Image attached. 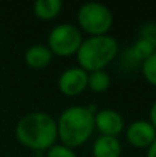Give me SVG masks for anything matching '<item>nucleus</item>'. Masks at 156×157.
<instances>
[{"label":"nucleus","mask_w":156,"mask_h":157,"mask_svg":"<svg viewBox=\"0 0 156 157\" xmlns=\"http://www.w3.org/2000/svg\"><path fill=\"white\" fill-rule=\"evenodd\" d=\"M118 51V41L112 36H90L88 39L83 40L82 46L76 52V59L79 68L87 73L105 71V68L116 58Z\"/></svg>","instance_id":"3"},{"label":"nucleus","mask_w":156,"mask_h":157,"mask_svg":"<svg viewBox=\"0 0 156 157\" xmlns=\"http://www.w3.org/2000/svg\"><path fill=\"white\" fill-rule=\"evenodd\" d=\"M83 43L82 30L72 24H60L51 29L47 39L50 51L57 57L76 55L77 50Z\"/></svg>","instance_id":"5"},{"label":"nucleus","mask_w":156,"mask_h":157,"mask_svg":"<svg viewBox=\"0 0 156 157\" xmlns=\"http://www.w3.org/2000/svg\"><path fill=\"white\" fill-rule=\"evenodd\" d=\"M111 86V77L105 71H96L88 73L87 88H90L93 92L101 94L105 92Z\"/></svg>","instance_id":"12"},{"label":"nucleus","mask_w":156,"mask_h":157,"mask_svg":"<svg viewBox=\"0 0 156 157\" xmlns=\"http://www.w3.org/2000/svg\"><path fill=\"white\" fill-rule=\"evenodd\" d=\"M155 51H156L155 47L152 46V44H149L148 41L142 40V39H138V40L135 41V44L133 46V48L130 50L133 58H134L137 62H141V63L145 59H148Z\"/></svg>","instance_id":"13"},{"label":"nucleus","mask_w":156,"mask_h":157,"mask_svg":"<svg viewBox=\"0 0 156 157\" xmlns=\"http://www.w3.org/2000/svg\"><path fill=\"white\" fill-rule=\"evenodd\" d=\"M141 71L149 84L156 87V51L141 63Z\"/></svg>","instance_id":"14"},{"label":"nucleus","mask_w":156,"mask_h":157,"mask_svg":"<svg viewBox=\"0 0 156 157\" xmlns=\"http://www.w3.org/2000/svg\"><path fill=\"white\" fill-rule=\"evenodd\" d=\"M146 157H156V139L152 142V145L148 147V152H146Z\"/></svg>","instance_id":"18"},{"label":"nucleus","mask_w":156,"mask_h":157,"mask_svg":"<svg viewBox=\"0 0 156 157\" xmlns=\"http://www.w3.org/2000/svg\"><path fill=\"white\" fill-rule=\"evenodd\" d=\"M46 157H77L76 153L73 152V149L65 146L62 144H55L54 146H51L47 150Z\"/></svg>","instance_id":"15"},{"label":"nucleus","mask_w":156,"mask_h":157,"mask_svg":"<svg viewBox=\"0 0 156 157\" xmlns=\"http://www.w3.org/2000/svg\"><path fill=\"white\" fill-rule=\"evenodd\" d=\"M149 123H151L152 127L156 130V101L152 103L151 110H149Z\"/></svg>","instance_id":"17"},{"label":"nucleus","mask_w":156,"mask_h":157,"mask_svg":"<svg viewBox=\"0 0 156 157\" xmlns=\"http://www.w3.org/2000/svg\"><path fill=\"white\" fill-rule=\"evenodd\" d=\"M88 73L82 68H69L61 73L58 78L60 91L66 97H76L87 88Z\"/></svg>","instance_id":"7"},{"label":"nucleus","mask_w":156,"mask_h":157,"mask_svg":"<svg viewBox=\"0 0 156 157\" xmlns=\"http://www.w3.org/2000/svg\"><path fill=\"white\" fill-rule=\"evenodd\" d=\"M140 39L148 41L149 44L156 48V24L154 22H148L141 28V33H140Z\"/></svg>","instance_id":"16"},{"label":"nucleus","mask_w":156,"mask_h":157,"mask_svg":"<svg viewBox=\"0 0 156 157\" xmlns=\"http://www.w3.org/2000/svg\"><path fill=\"white\" fill-rule=\"evenodd\" d=\"M122 145L115 136L99 135L93 144L94 157H120Z\"/></svg>","instance_id":"10"},{"label":"nucleus","mask_w":156,"mask_h":157,"mask_svg":"<svg viewBox=\"0 0 156 157\" xmlns=\"http://www.w3.org/2000/svg\"><path fill=\"white\" fill-rule=\"evenodd\" d=\"M126 139L137 149H148L156 139V130L146 120H135L126 128Z\"/></svg>","instance_id":"8"},{"label":"nucleus","mask_w":156,"mask_h":157,"mask_svg":"<svg viewBox=\"0 0 156 157\" xmlns=\"http://www.w3.org/2000/svg\"><path fill=\"white\" fill-rule=\"evenodd\" d=\"M15 136L21 145L32 150H49L57 144V121L43 112L28 113L17 123Z\"/></svg>","instance_id":"1"},{"label":"nucleus","mask_w":156,"mask_h":157,"mask_svg":"<svg viewBox=\"0 0 156 157\" xmlns=\"http://www.w3.org/2000/svg\"><path fill=\"white\" fill-rule=\"evenodd\" d=\"M94 127L105 136L118 138L124 130L123 116L113 109H99L94 113Z\"/></svg>","instance_id":"6"},{"label":"nucleus","mask_w":156,"mask_h":157,"mask_svg":"<svg viewBox=\"0 0 156 157\" xmlns=\"http://www.w3.org/2000/svg\"><path fill=\"white\" fill-rule=\"evenodd\" d=\"M61 8H62L61 0H37L33 4V14L39 19L50 21L61 13Z\"/></svg>","instance_id":"11"},{"label":"nucleus","mask_w":156,"mask_h":157,"mask_svg":"<svg viewBox=\"0 0 156 157\" xmlns=\"http://www.w3.org/2000/svg\"><path fill=\"white\" fill-rule=\"evenodd\" d=\"M25 62L32 69H44L53 59V52L44 44H33L24 55Z\"/></svg>","instance_id":"9"},{"label":"nucleus","mask_w":156,"mask_h":157,"mask_svg":"<svg viewBox=\"0 0 156 157\" xmlns=\"http://www.w3.org/2000/svg\"><path fill=\"white\" fill-rule=\"evenodd\" d=\"M77 24L80 30L90 36L108 35L113 25L112 11L101 3H86L77 11Z\"/></svg>","instance_id":"4"},{"label":"nucleus","mask_w":156,"mask_h":157,"mask_svg":"<svg viewBox=\"0 0 156 157\" xmlns=\"http://www.w3.org/2000/svg\"><path fill=\"white\" fill-rule=\"evenodd\" d=\"M58 139L71 147H79L90 139L94 127V112L87 106H69L57 120Z\"/></svg>","instance_id":"2"}]
</instances>
